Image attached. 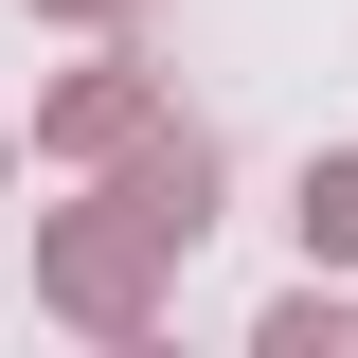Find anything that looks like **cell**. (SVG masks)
Listing matches in <instances>:
<instances>
[{
	"label": "cell",
	"mask_w": 358,
	"mask_h": 358,
	"mask_svg": "<svg viewBox=\"0 0 358 358\" xmlns=\"http://www.w3.org/2000/svg\"><path fill=\"white\" fill-rule=\"evenodd\" d=\"M305 233H322V251H358V162H322V179H305Z\"/></svg>",
	"instance_id": "6da1fadb"
}]
</instances>
